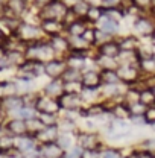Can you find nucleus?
I'll use <instances>...</instances> for the list:
<instances>
[{
	"label": "nucleus",
	"instance_id": "obj_1",
	"mask_svg": "<svg viewBox=\"0 0 155 158\" xmlns=\"http://www.w3.org/2000/svg\"><path fill=\"white\" fill-rule=\"evenodd\" d=\"M43 154L46 155V158H59L61 155V149L58 144H53L52 141L46 143V146L43 148Z\"/></svg>",
	"mask_w": 155,
	"mask_h": 158
},
{
	"label": "nucleus",
	"instance_id": "obj_2",
	"mask_svg": "<svg viewBox=\"0 0 155 158\" xmlns=\"http://www.w3.org/2000/svg\"><path fill=\"white\" fill-rule=\"evenodd\" d=\"M8 129H9L12 134H24L27 128H26L24 122H21V120H12V122H9Z\"/></svg>",
	"mask_w": 155,
	"mask_h": 158
},
{
	"label": "nucleus",
	"instance_id": "obj_3",
	"mask_svg": "<svg viewBox=\"0 0 155 158\" xmlns=\"http://www.w3.org/2000/svg\"><path fill=\"white\" fill-rule=\"evenodd\" d=\"M119 50H120L119 46L114 43H107V44L102 46V53L108 58H114L116 55H119Z\"/></svg>",
	"mask_w": 155,
	"mask_h": 158
},
{
	"label": "nucleus",
	"instance_id": "obj_4",
	"mask_svg": "<svg viewBox=\"0 0 155 158\" xmlns=\"http://www.w3.org/2000/svg\"><path fill=\"white\" fill-rule=\"evenodd\" d=\"M82 84H84L85 87L93 88V87H96L97 84H99V76H97L96 73H93V72L85 73V76H84V79H82Z\"/></svg>",
	"mask_w": 155,
	"mask_h": 158
},
{
	"label": "nucleus",
	"instance_id": "obj_5",
	"mask_svg": "<svg viewBox=\"0 0 155 158\" xmlns=\"http://www.w3.org/2000/svg\"><path fill=\"white\" fill-rule=\"evenodd\" d=\"M117 29V23L116 20L110 19V17H107V19L102 21V31L105 32V34H110V32H114Z\"/></svg>",
	"mask_w": 155,
	"mask_h": 158
},
{
	"label": "nucleus",
	"instance_id": "obj_6",
	"mask_svg": "<svg viewBox=\"0 0 155 158\" xmlns=\"http://www.w3.org/2000/svg\"><path fill=\"white\" fill-rule=\"evenodd\" d=\"M23 103V99L15 98V96H11V98L5 99V106L9 108V110H14V108H20Z\"/></svg>",
	"mask_w": 155,
	"mask_h": 158
},
{
	"label": "nucleus",
	"instance_id": "obj_7",
	"mask_svg": "<svg viewBox=\"0 0 155 158\" xmlns=\"http://www.w3.org/2000/svg\"><path fill=\"white\" fill-rule=\"evenodd\" d=\"M14 146V141L12 138L9 137H0V151L2 152H8L11 148Z\"/></svg>",
	"mask_w": 155,
	"mask_h": 158
},
{
	"label": "nucleus",
	"instance_id": "obj_8",
	"mask_svg": "<svg viewBox=\"0 0 155 158\" xmlns=\"http://www.w3.org/2000/svg\"><path fill=\"white\" fill-rule=\"evenodd\" d=\"M23 0H9L8 2V8L9 9H12L15 14H19V12H21L23 11Z\"/></svg>",
	"mask_w": 155,
	"mask_h": 158
},
{
	"label": "nucleus",
	"instance_id": "obj_9",
	"mask_svg": "<svg viewBox=\"0 0 155 158\" xmlns=\"http://www.w3.org/2000/svg\"><path fill=\"white\" fill-rule=\"evenodd\" d=\"M17 146H19L21 151H31V149L34 148V141H32L31 138H20Z\"/></svg>",
	"mask_w": 155,
	"mask_h": 158
},
{
	"label": "nucleus",
	"instance_id": "obj_10",
	"mask_svg": "<svg viewBox=\"0 0 155 158\" xmlns=\"http://www.w3.org/2000/svg\"><path fill=\"white\" fill-rule=\"evenodd\" d=\"M44 29H46L47 32H58V29H59L58 21H55V20H46Z\"/></svg>",
	"mask_w": 155,
	"mask_h": 158
},
{
	"label": "nucleus",
	"instance_id": "obj_11",
	"mask_svg": "<svg viewBox=\"0 0 155 158\" xmlns=\"http://www.w3.org/2000/svg\"><path fill=\"white\" fill-rule=\"evenodd\" d=\"M103 79L108 82V84H114L119 81V75L114 73V72H111V70H105L103 72Z\"/></svg>",
	"mask_w": 155,
	"mask_h": 158
},
{
	"label": "nucleus",
	"instance_id": "obj_12",
	"mask_svg": "<svg viewBox=\"0 0 155 158\" xmlns=\"http://www.w3.org/2000/svg\"><path fill=\"white\" fill-rule=\"evenodd\" d=\"M70 32L78 37V35H84V26L81 24V23H73L72 26H70Z\"/></svg>",
	"mask_w": 155,
	"mask_h": 158
},
{
	"label": "nucleus",
	"instance_id": "obj_13",
	"mask_svg": "<svg viewBox=\"0 0 155 158\" xmlns=\"http://www.w3.org/2000/svg\"><path fill=\"white\" fill-rule=\"evenodd\" d=\"M140 98L143 100V103H152L155 100V94H154V91H152V93H151V91H143V94H141Z\"/></svg>",
	"mask_w": 155,
	"mask_h": 158
},
{
	"label": "nucleus",
	"instance_id": "obj_14",
	"mask_svg": "<svg viewBox=\"0 0 155 158\" xmlns=\"http://www.w3.org/2000/svg\"><path fill=\"white\" fill-rule=\"evenodd\" d=\"M137 29H138L140 32H148V31H151L152 27H151V24H149L146 20H140V21L137 23Z\"/></svg>",
	"mask_w": 155,
	"mask_h": 158
},
{
	"label": "nucleus",
	"instance_id": "obj_15",
	"mask_svg": "<svg viewBox=\"0 0 155 158\" xmlns=\"http://www.w3.org/2000/svg\"><path fill=\"white\" fill-rule=\"evenodd\" d=\"M43 123H46V125H52L53 122H55V117H53V114H43Z\"/></svg>",
	"mask_w": 155,
	"mask_h": 158
},
{
	"label": "nucleus",
	"instance_id": "obj_16",
	"mask_svg": "<svg viewBox=\"0 0 155 158\" xmlns=\"http://www.w3.org/2000/svg\"><path fill=\"white\" fill-rule=\"evenodd\" d=\"M75 11H76V12H79V14H81V12H82V14H85V12H88L90 9H88V6H87L85 3H82V5L79 3V5H76Z\"/></svg>",
	"mask_w": 155,
	"mask_h": 158
},
{
	"label": "nucleus",
	"instance_id": "obj_17",
	"mask_svg": "<svg viewBox=\"0 0 155 158\" xmlns=\"http://www.w3.org/2000/svg\"><path fill=\"white\" fill-rule=\"evenodd\" d=\"M81 158H99V157H97L96 152H93V151H87V152H82Z\"/></svg>",
	"mask_w": 155,
	"mask_h": 158
},
{
	"label": "nucleus",
	"instance_id": "obj_18",
	"mask_svg": "<svg viewBox=\"0 0 155 158\" xmlns=\"http://www.w3.org/2000/svg\"><path fill=\"white\" fill-rule=\"evenodd\" d=\"M20 116H23L24 118H31L32 117V110H24V108H23V110L20 111Z\"/></svg>",
	"mask_w": 155,
	"mask_h": 158
},
{
	"label": "nucleus",
	"instance_id": "obj_19",
	"mask_svg": "<svg viewBox=\"0 0 155 158\" xmlns=\"http://www.w3.org/2000/svg\"><path fill=\"white\" fill-rule=\"evenodd\" d=\"M146 116H148V120H149V122H154L155 120V110H149Z\"/></svg>",
	"mask_w": 155,
	"mask_h": 158
},
{
	"label": "nucleus",
	"instance_id": "obj_20",
	"mask_svg": "<svg viewBox=\"0 0 155 158\" xmlns=\"http://www.w3.org/2000/svg\"><path fill=\"white\" fill-rule=\"evenodd\" d=\"M103 158H116V154H114L113 151H108V152L103 155Z\"/></svg>",
	"mask_w": 155,
	"mask_h": 158
},
{
	"label": "nucleus",
	"instance_id": "obj_21",
	"mask_svg": "<svg viewBox=\"0 0 155 158\" xmlns=\"http://www.w3.org/2000/svg\"><path fill=\"white\" fill-rule=\"evenodd\" d=\"M105 2H107V3H111V5H113V3H117L119 0H105Z\"/></svg>",
	"mask_w": 155,
	"mask_h": 158
},
{
	"label": "nucleus",
	"instance_id": "obj_22",
	"mask_svg": "<svg viewBox=\"0 0 155 158\" xmlns=\"http://www.w3.org/2000/svg\"><path fill=\"white\" fill-rule=\"evenodd\" d=\"M152 5H154V8H155V0H152Z\"/></svg>",
	"mask_w": 155,
	"mask_h": 158
},
{
	"label": "nucleus",
	"instance_id": "obj_23",
	"mask_svg": "<svg viewBox=\"0 0 155 158\" xmlns=\"http://www.w3.org/2000/svg\"><path fill=\"white\" fill-rule=\"evenodd\" d=\"M154 38H155V31H154Z\"/></svg>",
	"mask_w": 155,
	"mask_h": 158
},
{
	"label": "nucleus",
	"instance_id": "obj_24",
	"mask_svg": "<svg viewBox=\"0 0 155 158\" xmlns=\"http://www.w3.org/2000/svg\"><path fill=\"white\" fill-rule=\"evenodd\" d=\"M154 94H155V88H154Z\"/></svg>",
	"mask_w": 155,
	"mask_h": 158
},
{
	"label": "nucleus",
	"instance_id": "obj_25",
	"mask_svg": "<svg viewBox=\"0 0 155 158\" xmlns=\"http://www.w3.org/2000/svg\"><path fill=\"white\" fill-rule=\"evenodd\" d=\"M116 158H117V157H116Z\"/></svg>",
	"mask_w": 155,
	"mask_h": 158
}]
</instances>
